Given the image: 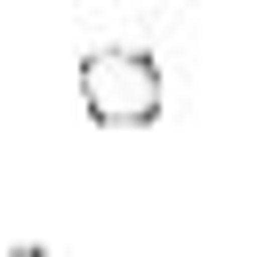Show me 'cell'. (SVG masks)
I'll use <instances>...</instances> for the list:
<instances>
[{"mask_svg":"<svg viewBox=\"0 0 257 257\" xmlns=\"http://www.w3.org/2000/svg\"><path fill=\"white\" fill-rule=\"evenodd\" d=\"M80 104L96 128H145V120H161V64L145 48H88L80 56Z\"/></svg>","mask_w":257,"mask_h":257,"instance_id":"obj_1","label":"cell"},{"mask_svg":"<svg viewBox=\"0 0 257 257\" xmlns=\"http://www.w3.org/2000/svg\"><path fill=\"white\" fill-rule=\"evenodd\" d=\"M8 257H48V249H32V241H16V249H8Z\"/></svg>","mask_w":257,"mask_h":257,"instance_id":"obj_2","label":"cell"}]
</instances>
